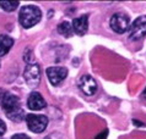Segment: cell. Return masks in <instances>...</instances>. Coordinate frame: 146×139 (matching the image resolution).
Wrapping results in <instances>:
<instances>
[{
  "label": "cell",
  "instance_id": "cell-1",
  "mask_svg": "<svg viewBox=\"0 0 146 139\" xmlns=\"http://www.w3.org/2000/svg\"><path fill=\"white\" fill-rule=\"evenodd\" d=\"M1 108L11 121L17 122L23 118V110L20 106V100L14 94L5 93V95L1 99Z\"/></svg>",
  "mask_w": 146,
  "mask_h": 139
},
{
  "label": "cell",
  "instance_id": "cell-2",
  "mask_svg": "<svg viewBox=\"0 0 146 139\" xmlns=\"http://www.w3.org/2000/svg\"><path fill=\"white\" fill-rule=\"evenodd\" d=\"M42 18V12L39 7L35 5H26L21 7L19 14V21L23 28H31L37 24Z\"/></svg>",
  "mask_w": 146,
  "mask_h": 139
},
{
  "label": "cell",
  "instance_id": "cell-3",
  "mask_svg": "<svg viewBox=\"0 0 146 139\" xmlns=\"http://www.w3.org/2000/svg\"><path fill=\"white\" fill-rule=\"evenodd\" d=\"M26 123L31 132L40 133L47 128L48 118L43 115H33V113H30V115L26 116Z\"/></svg>",
  "mask_w": 146,
  "mask_h": 139
},
{
  "label": "cell",
  "instance_id": "cell-4",
  "mask_svg": "<svg viewBox=\"0 0 146 139\" xmlns=\"http://www.w3.org/2000/svg\"><path fill=\"white\" fill-rule=\"evenodd\" d=\"M146 35V16H139L129 28V39L139 40Z\"/></svg>",
  "mask_w": 146,
  "mask_h": 139
},
{
  "label": "cell",
  "instance_id": "cell-5",
  "mask_svg": "<svg viewBox=\"0 0 146 139\" xmlns=\"http://www.w3.org/2000/svg\"><path fill=\"white\" fill-rule=\"evenodd\" d=\"M23 77H25V81L31 88L38 87L40 82V67L33 62L28 64L25 68V72H23Z\"/></svg>",
  "mask_w": 146,
  "mask_h": 139
},
{
  "label": "cell",
  "instance_id": "cell-6",
  "mask_svg": "<svg viewBox=\"0 0 146 139\" xmlns=\"http://www.w3.org/2000/svg\"><path fill=\"white\" fill-rule=\"evenodd\" d=\"M129 22H130V20L127 15L123 14V12H117L111 17L109 24H111V28L115 33H124L129 28Z\"/></svg>",
  "mask_w": 146,
  "mask_h": 139
},
{
  "label": "cell",
  "instance_id": "cell-7",
  "mask_svg": "<svg viewBox=\"0 0 146 139\" xmlns=\"http://www.w3.org/2000/svg\"><path fill=\"white\" fill-rule=\"evenodd\" d=\"M66 76H68V70L65 67L54 66L47 68V77L53 85H58L60 82H63L66 78Z\"/></svg>",
  "mask_w": 146,
  "mask_h": 139
},
{
  "label": "cell",
  "instance_id": "cell-8",
  "mask_svg": "<svg viewBox=\"0 0 146 139\" xmlns=\"http://www.w3.org/2000/svg\"><path fill=\"white\" fill-rule=\"evenodd\" d=\"M79 88L84 92V94H86L88 96H92L97 92V83L92 76L84 75L81 77V79L79 81Z\"/></svg>",
  "mask_w": 146,
  "mask_h": 139
},
{
  "label": "cell",
  "instance_id": "cell-9",
  "mask_svg": "<svg viewBox=\"0 0 146 139\" xmlns=\"http://www.w3.org/2000/svg\"><path fill=\"white\" fill-rule=\"evenodd\" d=\"M27 106L31 110H33V111H37V110H42L46 108L47 103H46V100H44V98L40 95L39 93L33 92L30 94V96H28V99H27Z\"/></svg>",
  "mask_w": 146,
  "mask_h": 139
},
{
  "label": "cell",
  "instance_id": "cell-10",
  "mask_svg": "<svg viewBox=\"0 0 146 139\" xmlns=\"http://www.w3.org/2000/svg\"><path fill=\"white\" fill-rule=\"evenodd\" d=\"M72 26V32H75L78 35H84L86 34V32L88 30V16L82 15L80 17L75 18L71 23Z\"/></svg>",
  "mask_w": 146,
  "mask_h": 139
},
{
  "label": "cell",
  "instance_id": "cell-11",
  "mask_svg": "<svg viewBox=\"0 0 146 139\" xmlns=\"http://www.w3.org/2000/svg\"><path fill=\"white\" fill-rule=\"evenodd\" d=\"M14 45V39L9 35L0 34V58L5 56Z\"/></svg>",
  "mask_w": 146,
  "mask_h": 139
},
{
  "label": "cell",
  "instance_id": "cell-12",
  "mask_svg": "<svg viewBox=\"0 0 146 139\" xmlns=\"http://www.w3.org/2000/svg\"><path fill=\"white\" fill-rule=\"evenodd\" d=\"M58 32L62 35L64 37H66V38H69L71 34H72V26L70 24V22H68V21H64L62 22L58 26Z\"/></svg>",
  "mask_w": 146,
  "mask_h": 139
},
{
  "label": "cell",
  "instance_id": "cell-13",
  "mask_svg": "<svg viewBox=\"0 0 146 139\" xmlns=\"http://www.w3.org/2000/svg\"><path fill=\"white\" fill-rule=\"evenodd\" d=\"M19 6V1H0V7L7 12L15 11Z\"/></svg>",
  "mask_w": 146,
  "mask_h": 139
},
{
  "label": "cell",
  "instance_id": "cell-14",
  "mask_svg": "<svg viewBox=\"0 0 146 139\" xmlns=\"http://www.w3.org/2000/svg\"><path fill=\"white\" fill-rule=\"evenodd\" d=\"M107 136H108V130H107V129H104L102 133L97 134L95 139H107Z\"/></svg>",
  "mask_w": 146,
  "mask_h": 139
},
{
  "label": "cell",
  "instance_id": "cell-15",
  "mask_svg": "<svg viewBox=\"0 0 146 139\" xmlns=\"http://www.w3.org/2000/svg\"><path fill=\"white\" fill-rule=\"evenodd\" d=\"M5 130H6V126H5V123H4V121L0 120V138L4 136Z\"/></svg>",
  "mask_w": 146,
  "mask_h": 139
},
{
  "label": "cell",
  "instance_id": "cell-16",
  "mask_svg": "<svg viewBox=\"0 0 146 139\" xmlns=\"http://www.w3.org/2000/svg\"><path fill=\"white\" fill-rule=\"evenodd\" d=\"M11 139H31L28 136H26V134H15V136L11 137Z\"/></svg>",
  "mask_w": 146,
  "mask_h": 139
},
{
  "label": "cell",
  "instance_id": "cell-17",
  "mask_svg": "<svg viewBox=\"0 0 146 139\" xmlns=\"http://www.w3.org/2000/svg\"><path fill=\"white\" fill-rule=\"evenodd\" d=\"M44 139H62V138H60L59 136H58V134H50V136H48V137H46V138H44Z\"/></svg>",
  "mask_w": 146,
  "mask_h": 139
},
{
  "label": "cell",
  "instance_id": "cell-18",
  "mask_svg": "<svg viewBox=\"0 0 146 139\" xmlns=\"http://www.w3.org/2000/svg\"><path fill=\"white\" fill-rule=\"evenodd\" d=\"M5 90H4V89L3 88H0V100H1L3 99V98H4V95H5Z\"/></svg>",
  "mask_w": 146,
  "mask_h": 139
},
{
  "label": "cell",
  "instance_id": "cell-19",
  "mask_svg": "<svg viewBox=\"0 0 146 139\" xmlns=\"http://www.w3.org/2000/svg\"><path fill=\"white\" fill-rule=\"evenodd\" d=\"M134 122H135L136 126H143V123H141V122H137V121H134Z\"/></svg>",
  "mask_w": 146,
  "mask_h": 139
},
{
  "label": "cell",
  "instance_id": "cell-20",
  "mask_svg": "<svg viewBox=\"0 0 146 139\" xmlns=\"http://www.w3.org/2000/svg\"><path fill=\"white\" fill-rule=\"evenodd\" d=\"M143 95H144V98L146 99V88H145V90H144V93H143Z\"/></svg>",
  "mask_w": 146,
  "mask_h": 139
}]
</instances>
